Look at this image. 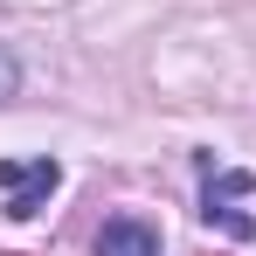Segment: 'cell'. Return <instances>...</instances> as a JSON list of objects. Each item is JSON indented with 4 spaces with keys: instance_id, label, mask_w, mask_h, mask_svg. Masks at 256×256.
Returning a JSON list of instances; mask_svg holds the SVG:
<instances>
[{
    "instance_id": "obj_5",
    "label": "cell",
    "mask_w": 256,
    "mask_h": 256,
    "mask_svg": "<svg viewBox=\"0 0 256 256\" xmlns=\"http://www.w3.org/2000/svg\"><path fill=\"white\" fill-rule=\"evenodd\" d=\"M0 256H14V250H0Z\"/></svg>"
},
{
    "instance_id": "obj_3",
    "label": "cell",
    "mask_w": 256,
    "mask_h": 256,
    "mask_svg": "<svg viewBox=\"0 0 256 256\" xmlns=\"http://www.w3.org/2000/svg\"><path fill=\"white\" fill-rule=\"evenodd\" d=\"M97 256H160V228L152 222H138V214H111L104 228H97Z\"/></svg>"
},
{
    "instance_id": "obj_4",
    "label": "cell",
    "mask_w": 256,
    "mask_h": 256,
    "mask_svg": "<svg viewBox=\"0 0 256 256\" xmlns=\"http://www.w3.org/2000/svg\"><path fill=\"white\" fill-rule=\"evenodd\" d=\"M14 84H21V62H14V56H7V48H0V104H7V97H14Z\"/></svg>"
},
{
    "instance_id": "obj_1",
    "label": "cell",
    "mask_w": 256,
    "mask_h": 256,
    "mask_svg": "<svg viewBox=\"0 0 256 256\" xmlns=\"http://www.w3.org/2000/svg\"><path fill=\"white\" fill-rule=\"evenodd\" d=\"M208 166V187H201V222L208 228H222V236H236V242H250L256 236V214L242 208L256 194V180L250 173H214V160H201Z\"/></svg>"
},
{
    "instance_id": "obj_2",
    "label": "cell",
    "mask_w": 256,
    "mask_h": 256,
    "mask_svg": "<svg viewBox=\"0 0 256 256\" xmlns=\"http://www.w3.org/2000/svg\"><path fill=\"white\" fill-rule=\"evenodd\" d=\"M56 187H62V166L56 160H0V194H7V214L14 222H35Z\"/></svg>"
}]
</instances>
